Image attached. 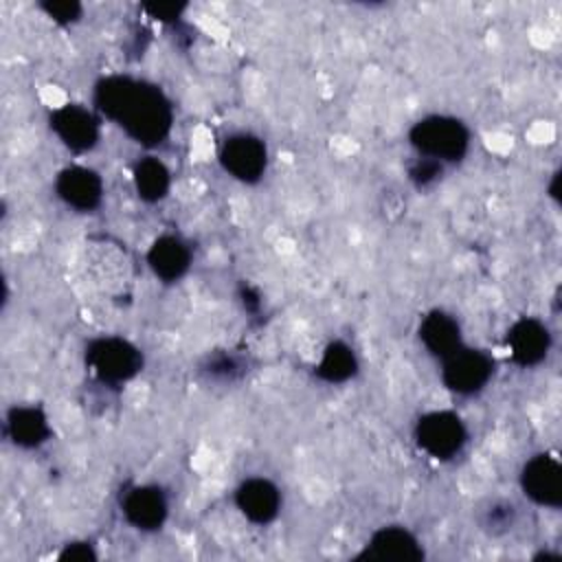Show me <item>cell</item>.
<instances>
[{
	"instance_id": "cell-3",
	"label": "cell",
	"mask_w": 562,
	"mask_h": 562,
	"mask_svg": "<svg viewBox=\"0 0 562 562\" xmlns=\"http://www.w3.org/2000/svg\"><path fill=\"white\" fill-rule=\"evenodd\" d=\"M86 364L97 380L105 384H121L140 371L143 356L130 340L103 336L86 347Z\"/></svg>"
},
{
	"instance_id": "cell-17",
	"label": "cell",
	"mask_w": 562,
	"mask_h": 562,
	"mask_svg": "<svg viewBox=\"0 0 562 562\" xmlns=\"http://www.w3.org/2000/svg\"><path fill=\"white\" fill-rule=\"evenodd\" d=\"M169 184H171V176L162 160H158L154 156H145L143 160L136 162L134 187L145 202L162 200L169 191Z\"/></svg>"
},
{
	"instance_id": "cell-19",
	"label": "cell",
	"mask_w": 562,
	"mask_h": 562,
	"mask_svg": "<svg viewBox=\"0 0 562 562\" xmlns=\"http://www.w3.org/2000/svg\"><path fill=\"white\" fill-rule=\"evenodd\" d=\"M479 527L490 536H505L516 527L518 509L512 501L505 498H490L476 512Z\"/></svg>"
},
{
	"instance_id": "cell-20",
	"label": "cell",
	"mask_w": 562,
	"mask_h": 562,
	"mask_svg": "<svg viewBox=\"0 0 562 562\" xmlns=\"http://www.w3.org/2000/svg\"><path fill=\"white\" fill-rule=\"evenodd\" d=\"M443 165L424 156H417V160L411 165L408 169V178L417 184V187H430L441 178Z\"/></svg>"
},
{
	"instance_id": "cell-15",
	"label": "cell",
	"mask_w": 562,
	"mask_h": 562,
	"mask_svg": "<svg viewBox=\"0 0 562 562\" xmlns=\"http://www.w3.org/2000/svg\"><path fill=\"white\" fill-rule=\"evenodd\" d=\"M147 263L160 281L173 283L189 270L191 250L180 237L160 235L147 250Z\"/></svg>"
},
{
	"instance_id": "cell-11",
	"label": "cell",
	"mask_w": 562,
	"mask_h": 562,
	"mask_svg": "<svg viewBox=\"0 0 562 562\" xmlns=\"http://www.w3.org/2000/svg\"><path fill=\"white\" fill-rule=\"evenodd\" d=\"M235 505L250 522L268 525L279 516L281 492L272 481L263 476H252L235 490Z\"/></svg>"
},
{
	"instance_id": "cell-6",
	"label": "cell",
	"mask_w": 562,
	"mask_h": 562,
	"mask_svg": "<svg viewBox=\"0 0 562 562\" xmlns=\"http://www.w3.org/2000/svg\"><path fill=\"white\" fill-rule=\"evenodd\" d=\"M220 162L235 180L257 182L268 167V149L259 136L239 132L222 143Z\"/></svg>"
},
{
	"instance_id": "cell-1",
	"label": "cell",
	"mask_w": 562,
	"mask_h": 562,
	"mask_svg": "<svg viewBox=\"0 0 562 562\" xmlns=\"http://www.w3.org/2000/svg\"><path fill=\"white\" fill-rule=\"evenodd\" d=\"M94 103L101 114L119 123L132 140L145 147L160 145L171 130V103L154 83L105 77L94 88Z\"/></svg>"
},
{
	"instance_id": "cell-16",
	"label": "cell",
	"mask_w": 562,
	"mask_h": 562,
	"mask_svg": "<svg viewBox=\"0 0 562 562\" xmlns=\"http://www.w3.org/2000/svg\"><path fill=\"white\" fill-rule=\"evenodd\" d=\"M7 435L20 448H35L50 435L46 415L35 406H15L7 415Z\"/></svg>"
},
{
	"instance_id": "cell-5",
	"label": "cell",
	"mask_w": 562,
	"mask_h": 562,
	"mask_svg": "<svg viewBox=\"0 0 562 562\" xmlns=\"http://www.w3.org/2000/svg\"><path fill=\"white\" fill-rule=\"evenodd\" d=\"M441 362V382L457 395H474L483 391L494 373V360L481 349L461 347Z\"/></svg>"
},
{
	"instance_id": "cell-2",
	"label": "cell",
	"mask_w": 562,
	"mask_h": 562,
	"mask_svg": "<svg viewBox=\"0 0 562 562\" xmlns=\"http://www.w3.org/2000/svg\"><path fill=\"white\" fill-rule=\"evenodd\" d=\"M408 140L417 156L446 165L457 162L465 156L470 147V132L454 116L430 114L411 127Z\"/></svg>"
},
{
	"instance_id": "cell-10",
	"label": "cell",
	"mask_w": 562,
	"mask_h": 562,
	"mask_svg": "<svg viewBox=\"0 0 562 562\" xmlns=\"http://www.w3.org/2000/svg\"><path fill=\"white\" fill-rule=\"evenodd\" d=\"M358 558L380 562H419L424 560V547L406 527L389 525L371 533L364 551Z\"/></svg>"
},
{
	"instance_id": "cell-4",
	"label": "cell",
	"mask_w": 562,
	"mask_h": 562,
	"mask_svg": "<svg viewBox=\"0 0 562 562\" xmlns=\"http://www.w3.org/2000/svg\"><path fill=\"white\" fill-rule=\"evenodd\" d=\"M415 441L428 457L448 461L457 457L468 441V430L461 417L452 411H430L415 424Z\"/></svg>"
},
{
	"instance_id": "cell-14",
	"label": "cell",
	"mask_w": 562,
	"mask_h": 562,
	"mask_svg": "<svg viewBox=\"0 0 562 562\" xmlns=\"http://www.w3.org/2000/svg\"><path fill=\"white\" fill-rule=\"evenodd\" d=\"M419 340L430 356L446 360L463 347L461 325L452 314L443 310H432L419 323Z\"/></svg>"
},
{
	"instance_id": "cell-18",
	"label": "cell",
	"mask_w": 562,
	"mask_h": 562,
	"mask_svg": "<svg viewBox=\"0 0 562 562\" xmlns=\"http://www.w3.org/2000/svg\"><path fill=\"white\" fill-rule=\"evenodd\" d=\"M356 371H358V358L353 349L340 340L327 345L316 364V375L331 384L347 382L351 375H356Z\"/></svg>"
},
{
	"instance_id": "cell-8",
	"label": "cell",
	"mask_w": 562,
	"mask_h": 562,
	"mask_svg": "<svg viewBox=\"0 0 562 562\" xmlns=\"http://www.w3.org/2000/svg\"><path fill=\"white\" fill-rule=\"evenodd\" d=\"M53 134L66 145L70 151H90L99 140V121L94 114L77 103H68L57 108L50 114Z\"/></svg>"
},
{
	"instance_id": "cell-13",
	"label": "cell",
	"mask_w": 562,
	"mask_h": 562,
	"mask_svg": "<svg viewBox=\"0 0 562 562\" xmlns=\"http://www.w3.org/2000/svg\"><path fill=\"white\" fill-rule=\"evenodd\" d=\"M121 507H123L125 520L140 531L160 529L167 518V512H169L167 496L156 485H138V487L130 490L125 494Z\"/></svg>"
},
{
	"instance_id": "cell-22",
	"label": "cell",
	"mask_w": 562,
	"mask_h": 562,
	"mask_svg": "<svg viewBox=\"0 0 562 562\" xmlns=\"http://www.w3.org/2000/svg\"><path fill=\"white\" fill-rule=\"evenodd\" d=\"M44 9L48 11L50 18H55L59 22H72L81 11V7L75 2H53V4L48 2V4H44Z\"/></svg>"
},
{
	"instance_id": "cell-12",
	"label": "cell",
	"mask_w": 562,
	"mask_h": 562,
	"mask_svg": "<svg viewBox=\"0 0 562 562\" xmlns=\"http://www.w3.org/2000/svg\"><path fill=\"white\" fill-rule=\"evenodd\" d=\"M507 347L516 364L536 367L551 349V331L538 318H520L507 331Z\"/></svg>"
},
{
	"instance_id": "cell-21",
	"label": "cell",
	"mask_w": 562,
	"mask_h": 562,
	"mask_svg": "<svg viewBox=\"0 0 562 562\" xmlns=\"http://www.w3.org/2000/svg\"><path fill=\"white\" fill-rule=\"evenodd\" d=\"M59 560L92 562V560H97V553H94L92 544H88V542H72V544H66V547H64V551L59 553Z\"/></svg>"
},
{
	"instance_id": "cell-7",
	"label": "cell",
	"mask_w": 562,
	"mask_h": 562,
	"mask_svg": "<svg viewBox=\"0 0 562 562\" xmlns=\"http://www.w3.org/2000/svg\"><path fill=\"white\" fill-rule=\"evenodd\" d=\"M520 490L536 505L558 509L562 503V468L551 454L531 457L520 470Z\"/></svg>"
},
{
	"instance_id": "cell-9",
	"label": "cell",
	"mask_w": 562,
	"mask_h": 562,
	"mask_svg": "<svg viewBox=\"0 0 562 562\" xmlns=\"http://www.w3.org/2000/svg\"><path fill=\"white\" fill-rule=\"evenodd\" d=\"M55 191L66 206L88 213L103 200V180L94 169L72 165L57 173Z\"/></svg>"
}]
</instances>
